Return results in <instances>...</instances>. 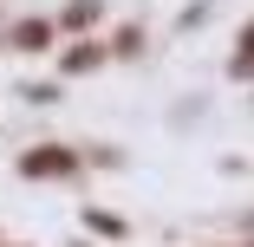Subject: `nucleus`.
Segmentation results:
<instances>
[{
  "instance_id": "obj_1",
  "label": "nucleus",
  "mask_w": 254,
  "mask_h": 247,
  "mask_svg": "<svg viewBox=\"0 0 254 247\" xmlns=\"http://www.w3.org/2000/svg\"><path fill=\"white\" fill-rule=\"evenodd\" d=\"M65 169H72L65 150H33V156H26V176H65Z\"/></svg>"
},
{
  "instance_id": "obj_2",
  "label": "nucleus",
  "mask_w": 254,
  "mask_h": 247,
  "mask_svg": "<svg viewBox=\"0 0 254 247\" xmlns=\"http://www.w3.org/2000/svg\"><path fill=\"white\" fill-rule=\"evenodd\" d=\"M13 39H20V46H46L53 26H46V20H26V26H13Z\"/></svg>"
},
{
  "instance_id": "obj_3",
  "label": "nucleus",
  "mask_w": 254,
  "mask_h": 247,
  "mask_svg": "<svg viewBox=\"0 0 254 247\" xmlns=\"http://www.w3.org/2000/svg\"><path fill=\"white\" fill-rule=\"evenodd\" d=\"M65 65H72V72H85V65H98V46H78V52H65Z\"/></svg>"
},
{
  "instance_id": "obj_4",
  "label": "nucleus",
  "mask_w": 254,
  "mask_h": 247,
  "mask_svg": "<svg viewBox=\"0 0 254 247\" xmlns=\"http://www.w3.org/2000/svg\"><path fill=\"white\" fill-rule=\"evenodd\" d=\"M235 72H241V78L254 72V26H248V39H241V59H235Z\"/></svg>"
}]
</instances>
